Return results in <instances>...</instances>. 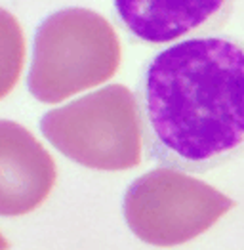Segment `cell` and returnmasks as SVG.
<instances>
[{"mask_svg": "<svg viewBox=\"0 0 244 250\" xmlns=\"http://www.w3.org/2000/svg\"><path fill=\"white\" fill-rule=\"evenodd\" d=\"M145 155L208 172L244 153V42L195 37L161 50L138 83Z\"/></svg>", "mask_w": 244, "mask_h": 250, "instance_id": "obj_1", "label": "cell"}, {"mask_svg": "<svg viewBox=\"0 0 244 250\" xmlns=\"http://www.w3.org/2000/svg\"><path fill=\"white\" fill-rule=\"evenodd\" d=\"M121 65V42L113 25L98 12L65 8L42 21L35 35L29 90L42 104L109 81Z\"/></svg>", "mask_w": 244, "mask_h": 250, "instance_id": "obj_2", "label": "cell"}, {"mask_svg": "<svg viewBox=\"0 0 244 250\" xmlns=\"http://www.w3.org/2000/svg\"><path fill=\"white\" fill-rule=\"evenodd\" d=\"M44 138L67 159L96 170H126L142 163V119L136 94L109 84L41 119Z\"/></svg>", "mask_w": 244, "mask_h": 250, "instance_id": "obj_3", "label": "cell"}, {"mask_svg": "<svg viewBox=\"0 0 244 250\" xmlns=\"http://www.w3.org/2000/svg\"><path fill=\"white\" fill-rule=\"evenodd\" d=\"M233 207V199L206 182L164 167L134 180L122 201L130 231L161 249L189 243Z\"/></svg>", "mask_w": 244, "mask_h": 250, "instance_id": "obj_4", "label": "cell"}, {"mask_svg": "<svg viewBox=\"0 0 244 250\" xmlns=\"http://www.w3.org/2000/svg\"><path fill=\"white\" fill-rule=\"evenodd\" d=\"M56 180L46 147L25 126L0 119V216L31 214L50 197Z\"/></svg>", "mask_w": 244, "mask_h": 250, "instance_id": "obj_5", "label": "cell"}, {"mask_svg": "<svg viewBox=\"0 0 244 250\" xmlns=\"http://www.w3.org/2000/svg\"><path fill=\"white\" fill-rule=\"evenodd\" d=\"M233 8L235 0H115L121 23L147 44L210 35L227 23Z\"/></svg>", "mask_w": 244, "mask_h": 250, "instance_id": "obj_6", "label": "cell"}, {"mask_svg": "<svg viewBox=\"0 0 244 250\" xmlns=\"http://www.w3.org/2000/svg\"><path fill=\"white\" fill-rule=\"evenodd\" d=\"M25 63V37L14 14L0 8V100L20 81Z\"/></svg>", "mask_w": 244, "mask_h": 250, "instance_id": "obj_7", "label": "cell"}, {"mask_svg": "<svg viewBox=\"0 0 244 250\" xmlns=\"http://www.w3.org/2000/svg\"><path fill=\"white\" fill-rule=\"evenodd\" d=\"M10 249V245H8V241L4 239V235L0 233V250H8Z\"/></svg>", "mask_w": 244, "mask_h": 250, "instance_id": "obj_8", "label": "cell"}]
</instances>
